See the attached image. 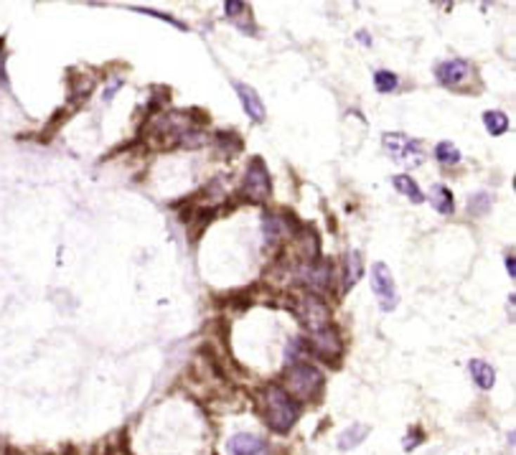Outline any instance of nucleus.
Segmentation results:
<instances>
[{"label":"nucleus","mask_w":516,"mask_h":455,"mask_svg":"<svg viewBox=\"0 0 516 455\" xmlns=\"http://www.w3.org/2000/svg\"><path fill=\"white\" fill-rule=\"evenodd\" d=\"M265 417L275 433H288L300 420V404L283 387H267L265 392Z\"/></svg>","instance_id":"1"},{"label":"nucleus","mask_w":516,"mask_h":455,"mask_svg":"<svg viewBox=\"0 0 516 455\" xmlns=\"http://www.w3.org/2000/svg\"><path fill=\"white\" fill-rule=\"evenodd\" d=\"M285 392L292 397V400H316L323 389V374L318 371L313 364L295 362L288 367L285 371Z\"/></svg>","instance_id":"2"},{"label":"nucleus","mask_w":516,"mask_h":455,"mask_svg":"<svg viewBox=\"0 0 516 455\" xmlns=\"http://www.w3.org/2000/svg\"><path fill=\"white\" fill-rule=\"evenodd\" d=\"M384 143V150L389 153V158L394 163H399V166H410V168H417L423 166L425 161V147L420 140H415V138H410V135L404 133H387L382 138Z\"/></svg>","instance_id":"3"},{"label":"nucleus","mask_w":516,"mask_h":455,"mask_svg":"<svg viewBox=\"0 0 516 455\" xmlns=\"http://www.w3.org/2000/svg\"><path fill=\"white\" fill-rule=\"evenodd\" d=\"M272 194L270 171L262 163V158H252L245 171V183H242V196L252 204H265Z\"/></svg>","instance_id":"4"},{"label":"nucleus","mask_w":516,"mask_h":455,"mask_svg":"<svg viewBox=\"0 0 516 455\" xmlns=\"http://www.w3.org/2000/svg\"><path fill=\"white\" fill-rule=\"evenodd\" d=\"M292 310H295V315H298V321L303 323V328H308V334L321 331L323 326H328V318H331L328 305H325V301L318 293L303 295L300 301H295V308Z\"/></svg>","instance_id":"5"},{"label":"nucleus","mask_w":516,"mask_h":455,"mask_svg":"<svg viewBox=\"0 0 516 455\" xmlns=\"http://www.w3.org/2000/svg\"><path fill=\"white\" fill-rule=\"evenodd\" d=\"M371 290L379 298V305H382L384 313L397 308V285H394V277H392L389 268L384 262H374L371 265Z\"/></svg>","instance_id":"6"},{"label":"nucleus","mask_w":516,"mask_h":455,"mask_svg":"<svg viewBox=\"0 0 516 455\" xmlns=\"http://www.w3.org/2000/svg\"><path fill=\"white\" fill-rule=\"evenodd\" d=\"M435 79L450 89H463L473 79V67L465 59H445L435 67Z\"/></svg>","instance_id":"7"},{"label":"nucleus","mask_w":516,"mask_h":455,"mask_svg":"<svg viewBox=\"0 0 516 455\" xmlns=\"http://www.w3.org/2000/svg\"><path fill=\"white\" fill-rule=\"evenodd\" d=\"M311 348L321 359H325V362H336L338 356L344 354V341H341V334L328 323L321 331H313L311 334Z\"/></svg>","instance_id":"8"},{"label":"nucleus","mask_w":516,"mask_h":455,"mask_svg":"<svg viewBox=\"0 0 516 455\" xmlns=\"http://www.w3.org/2000/svg\"><path fill=\"white\" fill-rule=\"evenodd\" d=\"M234 92H237L239 102H242V110H245L247 117H250L252 122H257V125L259 122H265V102H262V97H259L250 84L234 81Z\"/></svg>","instance_id":"9"},{"label":"nucleus","mask_w":516,"mask_h":455,"mask_svg":"<svg viewBox=\"0 0 516 455\" xmlns=\"http://www.w3.org/2000/svg\"><path fill=\"white\" fill-rule=\"evenodd\" d=\"M226 453L229 455H265L267 442L252 433H237L226 440Z\"/></svg>","instance_id":"10"},{"label":"nucleus","mask_w":516,"mask_h":455,"mask_svg":"<svg viewBox=\"0 0 516 455\" xmlns=\"http://www.w3.org/2000/svg\"><path fill=\"white\" fill-rule=\"evenodd\" d=\"M468 374H470V379L476 382V387L483 389V392H489V389L496 384V369L491 367L489 362H483V359H470Z\"/></svg>","instance_id":"11"},{"label":"nucleus","mask_w":516,"mask_h":455,"mask_svg":"<svg viewBox=\"0 0 516 455\" xmlns=\"http://www.w3.org/2000/svg\"><path fill=\"white\" fill-rule=\"evenodd\" d=\"M430 204L432 209H435L437 214H453L456 211V199H453V191H450L448 186H443V183H435V186L430 188Z\"/></svg>","instance_id":"12"},{"label":"nucleus","mask_w":516,"mask_h":455,"mask_svg":"<svg viewBox=\"0 0 516 455\" xmlns=\"http://www.w3.org/2000/svg\"><path fill=\"white\" fill-rule=\"evenodd\" d=\"M361 275H364V257L359 249H351L349 255H346V280H344V288L351 290L361 280Z\"/></svg>","instance_id":"13"},{"label":"nucleus","mask_w":516,"mask_h":455,"mask_svg":"<svg viewBox=\"0 0 516 455\" xmlns=\"http://www.w3.org/2000/svg\"><path fill=\"white\" fill-rule=\"evenodd\" d=\"M369 437V425H351L346 433H341V437H338V450H354L359 448L361 442Z\"/></svg>","instance_id":"14"},{"label":"nucleus","mask_w":516,"mask_h":455,"mask_svg":"<svg viewBox=\"0 0 516 455\" xmlns=\"http://www.w3.org/2000/svg\"><path fill=\"white\" fill-rule=\"evenodd\" d=\"M392 183H394V188H397L402 196H407L412 204H423V201H425V194L420 191V186H417V181L412 178V176L399 173V176H394V178H392Z\"/></svg>","instance_id":"15"},{"label":"nucleus","mask_w":516,"mask_h":455,"mask_svg":"<svg viewBox=\"0 0 516 455\" xmlns=\"http://www.w3.org/2000/svg\"><path fill=\"white\" fill-rule=\"evenodd\" d=\"M483 125H486L489 135H494V138L509 133V117L503 112H498V110H491V112L483 114Z\"/></svg>","instance_id":"16"},{"label":"nucleus","mask_w":516,"mask_h":455,"mask_svg":"<svg viewBox=\"0 0 516 455\" xmlns=\"http://www.w3.org/2000/svg\"><path fill=\"white\" fill-rule=\"evenodd\" d=\"M399 87V77L389 69H379L374 72V89L379 94H389V92H397Z\"/></svg>","instance_id":"17"},{"label":"nucleus","mask_w":516,"mask_h":455,"mask_svg":"<svg viewBox=\"0 0 516 455\" xmlns=\"http://www.w3.org/2000/svg\"><path fill=\"white\" fill-rule=\"evenodd\" d=\"M491 204H494V196L489 191H476V194L468 199V214L470 216H483L491 211Z\"/></svg>","instance_id":"18"},{"label":"nucleus","mask_w":516,"mask_h":455,"mask_svg":"<svg viewBox=\"0 0 516 455\" xmlns=\"http://www.w3.org/2000/svg\"><path fill=\"white\" fill-rule=\"evenodd\" d=\"M435 158L437 163H443V166H458L460 163V150L450 140H443L435 145Z\"/></svg>","instance_id":"19"},{"label":"nucleus","mask_w":516,"mask_h":455,"mask_svg":"<svg viewBox=\"0 0 516 455\" xmlns=\"http://www.w3.org/2000/svg\"><path fill=\"white\" fill-rule=\"evenodd\" d=\"M133 11H135V13H143V15H153V18L163 20V23H168V26H173V28H179V31H188V26H186L183 20L173 18L171 13H163V11H155V8H140V6H135Z\"/></svg>","instance_id":"20"},{"label":"nucleus","mask_w":516,"mask_h":455,"mask_svg":"<svg viewBox=\"0 0 516 455\" xmlns=\"http://www.w3.org/2000/svg\"><path fill=\"white\" fill-rule=\"evenodd\" d=\"M262 224H265V237L270 242H275L280 235H285L288 232V227H285V219L283 216H275V214H267L265 219H262Z\"/></svg>","instance_id":"21"},{"label":"nucleus","mask_w":516,"mask_h":455,"mask_svg":"<svg viewBox=\"0 0 516 455\" xmlns=\"http://www.w3.org/2000/svg\"><path fill=\"white\" fill-rule=\"evenodd\" d=\"M245 13H250V8H247L245 0H224V15L232 20L234 26L239 23V18Z\"/></svg>","instance_id":"22"},{"label":"nucleus","mask_w":516,"mask_h":455,"mask_svg":"<svg viewBox=\"0 0 516 455\" xmlns=\"http://www.w3.org/2000/svg\"><path fill=\"white\" fill-rule=\"evenodd\" d=\"M423 440H425V433H423V430H420V428H417V425H415V428H410V433H407V437H404V442H402V445H404V450L410 453V450H415L417 445H420V442H423Z\"/></svg>","instance_id":"23"},{"label":"nucleus","mask_w":516,"mask_h":455,"mask_svg":"<svg viewBox=\"0 0 516 455\" xmlns=\"http://www.w3.org/2000/svg\"><path fill=\"white\" fill-rule=\"evenodd\" d=\"M122 87H125V79H120V77L110 79V84H107L105 92H102V102H112V100H115V94H117Z\"/></svg>","instance_id":"24"},{"label":"nucleus","mask_w":516,"mask_h":455,"mask_svg":"<svg viewBox=\"0 0 516 455\" xmlns=\"http://www.w3.org/2000/svg\"><path fill=\"white\" fill-rule=\"evenodd\" d=\"M506 272H509L511 280H514V277H516V260H514V255L506 257Z\"/></svg>","instance_id":"25"},{"label":"nucleus","mask_w":516,"mask_h":455,"mask_svg":"<svg viewBox=\"0 0 516 455\" xmlns=\"http://www.w3.org/2000/svg\"><path fill=\"white\" fill-rule=\"evenodd\" d=\"M356 39H359V44H361V46H371V36L366 34V31H359Z\"/></svg>","instance_id":"26"},{"label":"nucleus","mask_w":516,"mask_h":455,"mask_svg":"<svg viewBox=\"0 0 516 455\" xmlns=\"http://www.w3.org/2000/svg\"><path fill=\"white\" fill-rule=\"evenodd\" d=\"M430 3H437V6H453V0H430Z\"/></svg>","instance_id":"27"}]
</instances>
